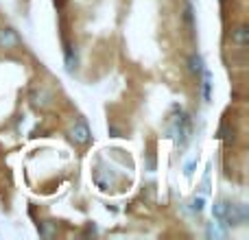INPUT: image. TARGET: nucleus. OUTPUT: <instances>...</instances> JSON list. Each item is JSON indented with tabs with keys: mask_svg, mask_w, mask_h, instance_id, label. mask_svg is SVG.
Returning a JSON list of instances; mask_svg holds the SVG:
<instances>
[{
	"mask_svg": "<svg viewBox=\"0 0 249 240\" xmlns=\"http://www.w3.org/2000/svg\"><path fill=\"white\" fill-rule=\"evenodd\" d=\"M70 140H72L74 144H88V142H90V129H88V124L83 122V120H79V122L70 129Z\"/></svg>",
	"mask_w": 249,
	"mask_h": 240,
	"instance_id": "f257e3e1",
	"label": "nucleus"
},
{
	"mask_svg": "<svg viewBox=\"0 0 249 240\" xmlns=\"http://www.w3.org/2000/svg\"><path fill=\"white\" fill-rule=\"evenodd\" d=\"M16 46H20V37L13 29H0V48L4 51H13Z\"/></svg>",
	"mask_w": 249,
	"mask_h": 240,
	"instance_id": "f03ea898",
	"label": "nucleus"
},
{
	"mask_svg": "<svg viewBox=\"0 0 249 240\" xmlns=\"http://www.w3.org/2000/svg\"><path fill=\"white\" fill-rule=\"evenodd\" d=\"M232 42L236 46H247L249 42V29L247 26H238L236 31H232Z\"/></svg>",
	"mask_w": 249,
	"mask_h": 240,
	"instance_id": "7ed1b4c3",
	"label": "nucleus"
},
{
	"mask_svg": "<svg viewBox=\"0 0 249 240\" xmlns=\"http://www.w3.org/2000/svg\"><path fill=\"white\" fill-rule=\"evenodd\" d=\"M228 210H230V203H225V201H216L214 203V216L219 221H225V216H228Z\"/></svg>",
	"mask_w": 249,
	"mask_h": 240,
	"instance_id": "20e7f679",
	"label": "nucleus"
},
{
	"mask_svg": "<svg viewBox=\"0 0 249 240\" xmlns=\"http://www.w3.org/2000/svg\"><path fill=\"white\" fill-rule=\"evenodd\" d=\"M188 66H190V70L193 72H203V59L199 55H190V59H188Z\"/></svg>",
	"mask_w": 249,
	"mask_h": 240,
	"instance_id": "39448f33",
	"label": "nucleus"
},
{
	"mask_svg": "<svg viewBox=\"0 0 249 240\" xmlns=\"http://www.w3.org/2000/svg\"><path fill=\"white\" fill-rule=\"evenodd\" d=\"M210 87H212V77H210V72L203 68V96H206V101H210Z\"/></svg>",
	"mask_w": 249,
	"mask_h": 240,
	"instance_id": "423d86ee",
	"label": "nucleus"
},
{
	"mask_svg": "<svg viewBox=\"0 0 249 240\" xmlns=\"http://www.w3.org/2000/svg\"><path fill=\"white\" fill-rule=\"evenodd\" d=\"M208 236L210 238H225V229H221L216 223H212L210 227H208Z\"/></svg>",
	"mask_w": 249,
	"mask_h": 240,
	"instance_id": "0eeeda50",
	"label": "nucleus"
},
{
	"mask_svg": "<svg viewBox=\"0 0 249 240\" xmlns=\"http://www.w3.org/2000/svg\"><path fill=\"white\" fill-rule=\"evenodd\" d=\"M184 17H186V24H188V29H193V9L186 4V9H184Z\"/></svg>",
	"mask_w": 249,
	"mask_h": 240,
	"instance_id": "6e6552de",
	"label": "nucleus"
},
{
	"mask_svg": "<svg viewBox=\"0 0 249 240\" xmlns=\"http://www.w3.org/2000/svg\"><path fill=\"white\" fill-rule=\"evenodd\" d=\"M193 210H197V212H201V210H203V199H201V197L195 199V201H193Z\"/></svg>",
	"mask_w": 249,
	"mask_h": 240,
	"instance_id": "1a4fd4ad",
	"label": "nucleus"
},
{
	"mask_svg": "<svg viewBox=\"0 0 249 240\" xmlns=\"http://www.w3.org/2000/svg\"><path fill=\"white\" fill-rule=\"evenodd\" d=\"M193 168H195V162H190V164H186V172H193Z\"/></svg>",
	"mask_w": 249,
	"mask_h": 240,
	"instance_id": "9d476101",
	"label": "nucleus"
},
{
	"mask_svg": "<svg viewBox=\"0 0 249 240\" xmlns=\"http://www.w3.org/2000/svg\"><path fill=\"white\" fill-rule=\"evenodd\" d=\"M221 2H225V0H221Z\"/></svg>",
	"mask_w": 249,
	"mask_h": 240,
	"instance_id": "9b49d317",
	"label": "nucleus"
}]
</instances>
